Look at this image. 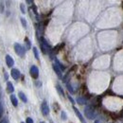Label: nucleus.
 I'll return each mask as SVG.
<instances>
[{
    "instance_id": "nucleus-26",
    "label": "nucleus",
    "mask_w": 123,
    "mask_h": 123,
    "mask_svg": "<svg viewBox=\"0 0 123 123\" xmlns=\"http://www.w3.org/2000/svg\"><path fill=\"white\" fill-rule=\"evenodd\" d=\"M27 3H28V4H33V1H31V0H28V1H27Z\"/></svg>"
},
{
    "instance_id": "nucleus-19",
    "label": "nucleus",
    "mask_w": 123,
    "mask_h": 123,
    "mask_svg": "<svg viewBox=\"0 0 123 123\" xmlns=\"http://www.w3.org/2000/svg\"><path fill=\"white\" fill-rule=\"evenodd\" d=\"M3 112H4V105H3V102L0 101V118L3 115Z\"/></svg>"
},
{
    "instance_id": "nucleus-6",
    "label": "nucleus",
    "mask_w": 123,
    "mask_h": 123,
    "mask_svg": "<svg viewBox=\"0 0 123 123\" xmlns=\"http://www.w3.org/2000/svg\"><path fill=\"white\" fill-rule=\"evenodd\" d=\"M73 110H74L75 114L77 115V117H79V119L80 120V122H81V123H86L85 119H84V118H83V117H82V115H81V114H80V112L79 111V109H78V108H76L75 106H73Z\"/></svg>"
},
{
    "instance_id": "nucleus-32",
    "label": "nucleus",
    "mask_w": 123,
    "mask_h": 123,
    "mask_svg": "<svg viewBox=\"0 0 123 123\" xmlns=\"http://www.w3.org/2000/svg\"><path fill=\"white\" fill-rule=\"evenodd\" d=\"M21 123H24V122H21Z\"/></svg>"
},
{
    "instance_id": "nucleus-7",
    "label": "nucleus",
    "mask_w": 123,
    "mask_h": 123,
    "mask_svg": "<svg viewBox=\"0 0 123 123\" xmlns=\"http://www.w3.org/2000/svg\"><path fill=\"white\" fill-rule=\"evenodd\" d=\"M11 75H12V77L13 78L14 80H18L20 78V71L18 69H16V68H13L11 71Z\"/></svg>"
},
{
    "instance_id": "nucleus-30",
    "label": "nucleus",
    "mask_w": 123,
    "mask_h": 123,
    "mask_svg": "<svg viewBox=\"0 0 123 123\" xmlns=\"http://www.w3.org/2000/svg\"><path fill=\"white\" fill-rule=\"evenodd\" d=\"M0 98H1V92H0Z\"/></svg>"
},
{
    "instance_id": "nucleus-11",
    "label": "nucleus",
    "mask_w": 123,
    "mask_h": 123,
    "mask_svg": "<svg viewBox=\"0 0 123 123\" xmlns=\"http://www.w3.org/2000/svg\"><path fill=\"white\" fill-rule=\"evenodd\" d=\"M11 101H12V105L14 107H16L18 105V100H17V98H16V97L14 95H12L11 96Z\"/></svg>"
},
{
    "instance_id": "nucleus-15",
    "label": "nucleus",
    "mask_w": 123,
    "mask_h": 123,
    "mask_svg": "<svg viewBox=\"0 0 123 123\" xmlns=\"http://www.w3.org/2000/svg\"><path fill=\"white\" fill-rule=\"evenodd\" d=\"M25 45H26V49H31V42H30V40L28 39V38H26L25 39Z\"/></svg>"
},
{
    "instance_id": "nucleus-23",
    "label": "nucleus",
    "mask_w": 123,
    "mask_h": 123,
    "mask_svg": "<svg viewBox=\"0 0 123 123\" xmlns=\"http://www.w3.org/2000/svg\"><path fill=\"white\" fill-rule=\"evenodd\" d=\"M20 8H21V11H22V13H26V11H25V8H24V5H23V4H21V6H20Z\"/></svg>"
},
{
    "instance_id": "nucleus-3",
    "label": "nucleus",
    "mask_w": 123,
    "mask_h": 123,
    "mask_svg": "<svg viewBox=\"0 0 123 123\" xmlns=\"http://www.w3.org/2000/svg\"><path fill=\"white\" fill-rule=\"evenodd\" d=\"M14 50H15V53L19 56V57L23 58V57L25 56V51H26V49L21 46L20 44L16 43L15 45H14Z\"/></svg>"
},
{
    "instance_id": "nucleus-27",
    "label": "nucleus",
    "mask_w": 123,
    "mask_h": 123,
    "mask_svg": "<svg viewBox=\"0 0 123 123\" xmlns=\"http://www.w3.org/2000/svg\"><path fill=\"white\" fill-rule=\"evenodd\" d=\"M5 79L8 80V74H7V73H5Z\"/></svg>"
},
{
    "instance_id": "nucleus-16",
    "label": "nucleus",
    "mask_w": 123,
    "mask_h": 123,
    "mask_svg": "<svg viewBox=\"0 0 123 123\" xmlns=\"http://www.w3.org/2000/svg\"><path fill=\"white\" fill-rule=\"evenodd\" d=\"M55 63H56V64H57V65H58V66H59V67H60V69H61L62 71V70H64V69H65V66H64V65H63V64H62L61 62H60L58 61V60H57V59H56V60H55Z\"/></svg>"
},
{
    "instance_id": "nucleus-8",
    "label": "nucleus",
    "mask_w": 123,
    "mask_h": 123,
    "mask_svg": "<svg viewBox=\"0 0 123 123\" xmlns=\"http://www.w3.org/2000/svg\"><path fill=\"white\" fill-rule=\"evenodd\" d=\"M6 62H7V65H8L9 67L13 66V64H14V61H13V59H12L10 55H7V56H6Z\"/></svg>"
},
{
    "instance_id": "nucleus-2",
    "label": "nucleus",
    "mask_w": 123,
    "mask_h": 123,
    "mask_svg": "<svg viewBox=\"0 0 123 123\" xmlns=\"http://www.w3.org/2000/svg\"><path fill=\"white\" fill-rule=\"evenodd\" d=\"M84 114H85V117L89 119H93L95 117V111H94V108L91 105H87L85 109H84Z\"/></svg>"
},
{
    "instance_id": "nucleus-31",
    "label": "nucleus",
    "mask_w": 123,
    "mask_h": 123,
    "mask_svg": "<svg viewBox=\"0 0 123 123\" xmlns=\"http://www.w3.org/2000/svg\"><path fill=\"white\" fill-rule=\"evenodd\" d=\"M51 123H53V122H52V121H51Z\"/></svg>"
},
{
    "instance_id": "nucleus-18",
    "label": "nucleus",
    "mask_w": 123,
    "mask_h": 123,
    "mask_svg": "<svg viewBox=\"0 0 123 123\" xmlns=\"http://www.w3.org/2000/svg\"><path fill=\"white\" fill-rule=\"evenodd\" d=\"M66 87H67V89H68V91L70 93H74L75 91H74V89H73V87H72V85L69 83V82H67L66 83Z\"/></svg>"
},
{
    "instance_id": "nucleus-20",
    "label": "nucleus",
    "mask_w": 123,
    "mask_h": 123,
    "mask_svg": "<svg viewBox=\"0 0 123 123\" xmlns=\"http://www.w3.org/2000/svg\"><path fill=\"white\" fill-rule=\"evenodd\" d=\"M21 22H22V25L24 28H27V22H26V19L25 18H21Z\"/></svg>"
},
{
    "instance_id": "nucleus-4",
    "label": "nucleus",
    "mask_w": 123,
    "mask_h": 123,
    "mask_svg": "<svg viewBox=\"0 0 123 123\" xmlns=\"http://www.w3.org/2000/svg\"><path fill=\"white\" fill-rule=\"evenodd\" d=\"M30 72H31V77L33 78V79H37V78L39 77V69H38V67L36 65H32L31 66Z\"/></svg>"
},
{
    "instance_id": "nucleus-10",
    "label": "nucleus",
    "mask_w": 123,
    "mask_h": 123,
    "mask_svg": "<svg viewBox=\"0 0 123 123\" xmlns=\"http://www.w3.org/2000/svg\"><path fill=\"white\" fill-rule=\"evenodd\" d=\"M7 91H8V93H13V91H14V87H13V85H12V82H10V81H8V83H7Z\"/></svg>"
},
{
    "instance_id": "nucleus-29",
    "label": "nucleus",
    "mask_w": 123,
    "mask_h": 123,
    "mask_svg": "<svg viewBox=\"0 0 123 123\" xmlns=\"http://www.w3.org/2000/svg\"><path fill=\"white\" fill-rule=\"evenodd\" d=\"M40 123H46V122H44V121H42V122H40Z\"/></svg>"
},
{
    "instance_id": "nucleus-22",
    "label": "nucleus",
    "mask_w": 123,
    "mask_h": 123,
    "mask_svg": "<svg viewBox=\"0 0 123 123\" xmlns=\"http://www.w3.org/2000/svg\"><path fill=\"white\" fill-rule=\"evenodd\" d=\"M0 123H9V120L7 117H3V119L0 121Z\"/></svg>"
},
{
    "instance_id": "nucleus-14",
    "label": "nucleus",
    "mask_w": 123,
    "mask_h": 123,
    "mask_svg": "<svg viewBox=\"0 0 123 123\" xmlns=\"http://www.w3.org/2000/svg\"><path fill=\"white\" fill-rule=\"evenodd\" d=\"M56 89H57V91H58V93L61 95L62 97H64V92H63V90H62V88L61 86L59 85V84H57L56 85Z\"/></svg>"
},
{
    "instance_id": "nucleus-21",
    "label": "nucleus",
    "mask_w": 123,
    "mask_h": 123,
    "mask_svg": "<svg viewBox=\"0 0 123 123\" xmlns=\"http://www.w3.org/2000/svg\"><path fill=\"white\" fill-rule=\"evenodd\" d=\"M62 118L63 120H65V119H66V114H65V112H64V111H62Z\"/></svg>"
},
{
    "instance_id": "nucleus-5",
    "label": "nucleus",
    "mask_w": 123,
    "mask_h": 123,
    "mask_svg": "<svg viewBox=\"0 0 123 123\" xmlns=\"http://www.w3.org/2000/svg\"><path fill=\"white\" fill-rule=\"evenodd\" d=\"M41 110H42V113L44 116H47L49 114V107H48L46 101H43V103L41 105Z\"/></svg>"
},
{
    "instance_id": "nucleus-24",
    "label": "nucleus",
    "mask_w": 123,
    "mask_h": 123,
    "mask_svg": "<svg viewBox=\"0 0 123 123\" xmlns=\"http://www.w3.org/2000/svg\"><path fill=\"white\" fill-rule=\"evenodd\" d=\"M68 98H69V100L71 101V103H72V104H74V103H75V101H74V99L72 98V97H71V96H69V95H68Z\"/></svg>"
},
{
    "instance_id": "nucleus-12",
    "label": "nucleus",
    "mask_w": 123,
    "mask_h": 123,
    "mask_svg": "<svg viewBox=\"0 0 123 123\" xmlns=\"http://www.w3.org/2000/svg\"><path fill=\"white\" fill-rule=\"evenodd\" d=\"M18 96H19L20 99H21L23 102H27V101H28V98H27L26 95H25L23 92H19V93H18Z\"/></svg>"
},
{
    "instance_id": "nucleus-9",
    "label": "nucleus",
    "mask_w": 123,
    "mask_h": 123,
    "mask_svg": "<svg viewBox=\"0 0 123 123\" xmlns=\"http://www.w3.org/2000/svg\"><path fill=\"white\" fill-rule=\"evenodd\" d=\"M52 66H53V69H54L55 73L58 75V77L62 78V70L60 69V67H59V66H58L56 63H53V64H52Z\"/></svg>"
},
{
    "instance_id": "nucleus-17",
    "label": "nucleus",
    "mask_w": 123,
    "mask_h": 123,
    "mask_svg": "<svg viewBox=\"0 0 123 123\" xmlns=\"http://www.w3.org/2000/svg\"><path fill=\"white\" fill-rule=\"evenodd\" d=\"M33 54H34V57L36 58V60H39V53H38V50L36 47H33Z\"/></svg>"
},
{
    "instance_id": "nucleus-28",
    "label": "nucleus",
    "mask_w": 123,
    "mask_h": 123,
    "mask_svg": "<svg viewBox=\"0 0 123 123\" xmlns=\"http://www.w3.org/2000/svg\"><path fill=\"white\" fill-rule=\"evenodd\" d=\"M94 123H100V122H99L98 120H97V121H95V122H94Z\"/></svg>"
},
{
    "instance_id": "nucleus-13",
    "label": "nucleus",
    "mask_w": 123,
    "mask_h": 123,
    "mask_svg": "<svg viewBox=\"0 0 123 123\" xmlns=\"http://www.w3.org/2000/svg\"><path fill=\"white\" fill-rule=\"evenodd\" d=\"M77 102L79 103V104H85L86 103V99L83 98V97H79L77 98Z\"/></svg>"
},
{
    "instance_id": "nucleus-1",
    "label": "nucleus",
    "mask_w": 123,
    "mask_h": 123,
    "mask_svg": "<svg viewBox=\"0 0 123 123\" xmlns=\"http://www.w3.org/2000/svg\"><path fill=\"white\" fill-rule=\"evenodd\" d=\"M41 49H42V52L44 53V54H46V53H48V52H50L51 51V47L50 46L48 45V43L46 42V40H45V38H41Z\"/></svg>"
},
{
    "instance_id": "nucleus-25",
    "label": "nucleus",
    "mask_w": 123,
    "mask_h": 123,
    "mask_svg": "<svg viewBox=\"0 0 123 123\" xmlns=\"http://www.w3.org/2000/svg\"><path fill=\"white\" fill-rule=\"evenodd\" d=\"M27 123H34V122H33L32 118H31V117H28V118H27Z\"/></svg>"
}]
</instances>
